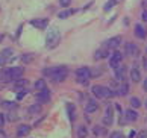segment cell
Segmentation results:
<instances>
[{
	"instance_id": "1",
	"label": "cell",
	"mask_w": 147,
	"mask_h": 138,
	"mask_svg": "<svg viewBox=\"0 0 147 138\" xmlns=\"http://www.w3.org/2000/svg\"><path fill=\"white\" fill-rule=\"evenodd\" d=\"M24 73L23 67H12V68H5L0 71V80L2 82H9V80H17L20 79Z\"/></svg>"
},
{
	"instance_id": "2",
	"label": "cell",
	"mask_w": 147,
	"mask_h": 138,
	"mask_svg": "<svg viewBox=\"0 0 147 138\" xmlns=\"http://www.w3.org/2000/svg\"><path fill=\"white\" fill-rule=\"evenodd\" d=\"M44 74L49 76V78H52L53 80H64L65 78H67L68 74V70L67 67H62V65H56V67H50V68H46L44 70Z\"/></svg>"
},
{
	"instance_id": "3",
	"label": "cell",
	"mask_w": 147,
	"mask_h": 138,
	"mask_svg": "<svg viewBox=\"0 0 147 138\" xmlns=\"http://www.w3.org/2000/svg\"><path fill=\"white\" fill-rule=\"evenodd\" d=\"M59 40H61V34H59L58 27H52L50 32L47 34V38H46V41H47V43H46V46H47V47H50V49H53V47H56V46H58Z\"/></svg>"
},
{
	"instance_id": "4",
	"label": "cell",
	"mask_w": 147,
	"mask_h": 138,
	"mask_svg": "<svg viewBox=\"0 0 147 138\" xmlns=\"http://www.w3.org/2000/svg\"><path fill=\"white\" fill-rule=\"evenodd\" d=\"M92 94L99 99H105V97H111L114 96V93L106 87H102V85H94L92 87Z\"/></svg>"
},
{
	"instance_id": "5",
	"label": "cell",
	"mask_w": 147,
	"mask_h": 138,
	"mask_svg": "<svg viewBox=\"0 0 147 138\" xmlns=\"http://www.w3.org/2000/svg\"><path fill=\"white\" fill-rule=\"evenodd\" d=\"M121 61H123V55L120 53V52L115 50L114 53H111V56H109V65H111L114 70L121 65Z\"/></svg>"
},
{
	"instance_id": "6",
	"label": "cell",
	"mask_w": 147,
	"mask_h": 138,
	"mask_svg": "<svg viewBox=\"0 0 147 138\" xmlns=\"http://www.w3.org/2000/svg\"><path fill=\"white\" fill-rule=\"evenodd\" d=\"M76 76L79 78L80 82H86L88 78H91V70L88 67H80V68L76 70Z\"/></svg>"
},
{
	"instance_id": "7",
	"label": "cell",
	"mask_w": 147,
	"mask_h": 138,
	"mask_svg": "<svg viewBox=\"0 0 147 138\" xmlns=\"http://www.w3.org/2000/svg\"><path fill=\"white\" fill-rule=\"evenodd\" d=\"M14 59V50L12 49H5L2 52V56H0V65H5L8 64L9 61Z\"/></svg>"
},
{
	"instance_id": "8",
	"label": "cell",
	"mask_w": 147,
	"mask_h": 138,
	"mask_svg": "<svg viewBox=\"0 0 147 138\" xmlns=\"http://www.w3.org/2000/svg\"><path fill=\"white\" fill-rule=\"evenodd\" d=\"M124 50H126V53L129 55V56H138L140 55V47L137 46V44H134V43H126Z\"/></svg>"
},
{
	"instance_id": "9",
	"label": "cell",
	"mask_w": 147,
	"mask_h": 138,
	"mask_svg": "<svg viewBox=\"0 0 147 138\" xmlns=\"http://www.w3.org/2000/svg\"><path fill=\"white\" fill-rule=\"evenodd\" d=\"M36 100L38 102H42V103H47L50 100V90H42V91H38L36 93Z\"/></svg>"
},
{
	"instance_id": "10",
	"label": "cell",
	"mask_w": 147,
	"mask_h": 138,
	"mask_svg": "<svg viewBox=\"0 0 147 138\" xmlns=\"http://www.w3.org/2000/svg\"><path fill=\"white\" fill-rule=\"evenodd\" d=\"M99 111V103H97L96 100H88L86 102V106H85V112L86 114H92Z\"/></svg>"
},
{
	"instance_id": "11",
	"label": "cell",
	"mask_w": 147,
	"mask_h": 138,
	"mask_svg": "<svg viewBox=\"0 0 147 138\" xmlns=\"http://www.w3.org/2000/svg\"><path fill=\"white\" fill-rule=\"evenodd\" d=\"M120 44H121V37H114V38L106 41V46L109 49H115V47L120 46Z\"/></svg>"
},
{
	"instance_id": "12",
	"label": "cell",
	"mask_w": 147,
	"mask_h": 138,
	"mask_svg": "<svg viewBox=\"0 0 147 138\" xmlns=\"http://www.w3.org/2000/svg\"><path fill=\"white\" fill-rule=\"evenodd\" d=\"M130 79H132V82H140L141 80V73H140V70L137 67H134L132 70H130Z\"/></svg>"
},
{
	"instance_id": "13",
	"label": "cell",
	"mask_w": 147,
	"mask_h": 138,
	"mask_svg": "<svg viewBox=\"0 0 147 138\" xmlns=\"http://www.w3.org/2000/svg\"><path fill=\"white\" fill-rule=\"evenodd\" d=\"M32 24H34L35 27H38V29H46L47 24H49V20L42 18V20H32Z\"/></svg>"
},
{
	"instance_id": "14",
	"label": "cell",
	"mask_w": 147,
	"mask_h": 138,
	"mask_svg": "<svg viewBox=\"0 0 147 138\" xmlns=\"http://www.w3.org/2000/svg\"><path fill=\"white\" fill-rule=\"evenodd\" d=\"M30 132V126H28V124H21V126H18V131H17V135L18 137H26Z\"/></svg>"
},
{
	"instance_id": "15",
	"label": "cell",
	"mask_w": 147,
	"mask_h": 138,
	"mask_svg": "<svg viewBox=\"0 0 147 138\" xmlns=\"http://www.w3.org/2000/svg\"><path fill=\"white\" fill-rule=\"evenodd\" d=\"M135 35L143 40V38H146V35H147V30L141 24H137V26H135Z\"/></svg>"
},
{
	"instance_id": "16",
	"label": "cell",
	"mask_w": 147,
	"mask_h": 138,
	"mask_svg": "<svg viewBox=\"0 0 147 138\" xmlns=\"http://www.w3.org/2000/svg\"><path fill=\"white\" fill-rule=\"evenodd\" d=\"M124 117H126L129 121H135V120L138 118V112L134 111V109H127V111L124 112Z\"/></svg>"
},
{
	"instance_id": "17",
	"label": "cell",
	"mask_w": 147,
	"mask_h": 138,
	"mask_svg": "<svg viewBox=\"0 0 147 138\" xmlns=\"http://www.w3.org/2000/svg\"><path fill=\"white\" fill-rule=\"evenodd\" d=\"M115 78L118 80H123V78H124V65H120V67L115 68Z\"/></svg>"
},
{
	"instance_id": "18",
	"label": "cell",
	"mask_w": 147,
	"mask_h": 138,
	"mask_svg": "<svg viewBox=\"0 0 147 138\" xmlns=\"http://www.w3.org/2000/svg\"><path fill=\"white\" fill-rule=\"evenodd\" d=\"M88 135V129H86V126H79L78 128V137L79 138H86Z\"/></svg>"
},
{
	"instance_id": "19",
	"label": "cell",
	"mask_w": 147,
	"mask_h": 138,
	"mask_svg": "<svg viewBox=\"0 0 147 138\" xmlns=\"http://www.w3.org/2000/svg\"><path fill=\"white\" fill-rule=\"evenodd\" d=\"M35 88H36V90L38 91H42V90H46V80L44 79H40V80H36L35 82Z\"/></svg>"
},
{
	"instance_id": "20",
	"label": "cell",
	"mask_w": 147,
	"mask_h": 138,
	"mask_svg": "<svg viewBox=\"0 0 147 138\" xmlns=\"http://www.w3.org/2000/svg\"><path fill=\"white\" fill-rule=\"evenodd\" d=\"M41 112V106L40 105H32V106L29 108V114H32V115H35V114H40Z\"/></svg>"
},
{
	"instance_id": "21",
	"label": "cell",
	"mask_w": 147,
	"mask_h": 138,
	"mask_svg": "<svg viewBox=\"0 0 147 138\" xmlns=\"http://www.w3.org/2000/svg\"><path fill=\"white\" fill-rule=\"evenodd\" d=\"M127 93H129V85H127V84H123L121 87L118 88V94H120V96H126Z\"/></svg>"
},
{
	"instance_id": "22",
	"label": "cell",
	"mask_w": 147,
	"mask_h": 138,
	"mask_svg": "<svg viewBox=\"0 0 147 138\" xmlns=\"http://www.w3.org/2000/svg\"><path fill=\"white\" fill-rule=\"evenodd\" d=\"M67 111H68V117H70V120H74V105H67Z\"/></svg>"
},
{
	"instance_id": "23",
	"label": "cell",
	"mask_w": 147,
	"mask_h": 138,
	"mask_svg": "<svg viewBox=\"0 0 147 138\" xmlns=\"http://www.w3.org/2000/svg\"><path fill=\"white\" fill-rule=\"evenodd\" d=\"M71 14H74V11L70 9V11H64V12H59V14H58V17H59V18H67V17H70Z\"/></svg>"
},
{
	"instance_id": "24",
	"label": "cell",
	"mask_w": 147,
	"mask_h": 138,
	"mask_svg": "<svg viewBox=\"0 0 147 138\" xmlns=\"http://www.w3.org/2000/svg\"><path fill=\"white\" fill-rule=\"evenodd\" d=\"M130 105H132L134 108H140L141 106V102H140L138 97H132V99H130Z\"/></svg>"
},
{
	"instance_id": "25",
	"label": "cell",
	"mask_w": 147,
	"mask_h": 138,
	"mask_svg": "<svg viewBox=\"0 0 147 138\" xmlns=\"http://www.w3.org/2000/svg\"><path fill=\"white\" fill-rule=\"evenodd\" d=\"M102 121H103V124H105V126H111V124H112V117H109V115H105Z\"/></svg>"
},
{
	"instance_id": "26",
	"label": "cell",
	"mask_w": 147,
	"mask_h": 138,
	"mask_svg": "<svg viewBox=\"0 0 147 138\" xmlns=\"http://www.w3.org/2000/svg\"><path fill=\"white\" fill-rule=\"evenodd\" d=\"M105 56H108V52H105V50H97L96 52V59H100V58H105Z\"/></svg>"
},
{
	"instance_id": "27",
	"label": "cell",
	"mask_w": 147,
	"mask_h": 138,
	"mask_svg": "<svg viewBox=\"0 0 147 138\" xmlns=\"http://www.w3.org/2000/svg\"><path fill=\"white\" fill-rule=\"evenodd\" d=\"M32 59H34V55H24V56H21V61H23L24 64H28V62H30Z\"/></svg>"
},
{
	"instance_id": "28",
	"label": "cell",
	"mask_w": 147,
	"mask_h": 138,
	"mask_svg": "<svg viewBox=\"0 0 147 138\" xmlns=\"http://www.w3.org/2000/svg\"><path fill=\"white\" fill-rule=\"evenodd\" d=\"M115 5H117V0H109V2L106 3V6H105V9L108 11V9H109V8H114V6H115Z\"/></svg>"
},
{
	"instance_id": "29",
	"label": "cell",
	"mask_w": 147,
	"mask_h": 138,
	"mask_svg": "<svg viewBox=\"0 0 147 138\" xmlns=\"http://www.w3.org/2000/svg\"><path fill=\"white\" fill-rule=\"evenodd\" d=\"M2 106L3 108H15V103L14 102H2Z\"/></svg>"
},
{
	"instance_id": "30",
	"label": "cell",
	"mask_w": 147,
	"mask_h": 138,
	"mask_svg": "<svg viewBox=\"0 0 147 138\" xmlns=\"http://www.w3.org/2000/svg\"><path fill=\"white\" fill-rule=\"evenodd\" d=\"M109 138H123V134H121V132H118V131H115V132H112V134H111Z\"/></svg>"
},
{
	"instance_id": "31",
	"label": "cell",
	"mask_w": 147,
	"mask_h": 138,
	"mask_svg": "<svg viewBox=\"0 0 147 138\" xmlns=\"http://www.w3.org/2000/svg\"><path fill=\"white\" fill-rule=\"evenodd\" d=\"M59 3H61V6H62V8H67V6H70L71 0H59Z\"/></svg>"
},
{
	"instance_id": "32",
	"label": "cell",
	"mask_w": 147,
	"mask_h": 138,
	"mask_svg": "<svg viewBox=\"0 0 147 138\" xmlns=\"http://www.w3.org/2000/svg\"><path fill=\"white\" fill-rule=\"evenodd\" d=\"M94 134L96 135H103L105 134V129L103 128H94Z\"/></svg>"
},
{
	"instance_id": "33",
	"label": "cell",
	"mask_w": 147,
	"mask_h": 138,
	"mask_svg": "<svg viewBox=\"0 0 147 138\" xmlns=\"http://www.w3.org/2000/svg\"><path fill=\"white\" fill-rule=\"evenodd\" d=\"M137 138H147V131H146V129H143V131H141L140 134L137 135Z\"/></svg>"
},
{
	"instance_id": "34",
	"label": "cell",
	"mask_w": 147,
	"mask_h": 138,
	"mask_svg": "<svg viewBox=\"0 0 147 138\" xmlns=\"http://www.w3.org/2000/svg\"><path fill=\"white\" fill-rule=\"evenodd\" d=\"M26 93H28V91H26V90H23V91H21V93H18V96H17V97H18V99H23V97H24V94H26Z\"/></svg>"
},
{
	"instance_id": "35",
	"label": "cell",
	"mask_w": 147,
	"mask_h": 138,
	"mask_svg": "<svg viewBox=\"0 0 147 138\" xmlns=\"http://www.w3.org/2000/svg\"><path fill=\"white\" fill-rule=\"evenodd\" d=\"M5 123V117H3V114H0V126H3Z\"/></svg>"
},
{
	"instance_id": "36",
	"label": "cell",
	"mask_w": 147,
	"mask_h": 138,
	"mask_svg": "<svg viewBox=\"0 0 147 138\" xmlns=\"http://www.w3.org/2000/svg\"><path fill=\"white\" fill-rule=\"evenodd\" d=\"M141 18H143L144 21H147V11H144V12H143V17H141Z\"/></svg>"
},
{
	"instance_id": "37",
	"label": "cell",
	"mask_w": 147,
	"mask_h": 138,
	"mask_svg": "<svg viewBox=\"0 0 147 138\" xmlns=\"http://www.w3.org/2000/svg\"><path fill=\"white\" fill-rule=\"evenodd\" d=\"M9 120H11V121L17 120V115H12V114H11V115H9Z\"/></svg>"
},
{
	"instance_id": "38",
	"label": "cell",
	"mask_w": 147,
	"mask_h": 138,
	"mask_svg": "<svg viewBox=\"0 0 147 138\" xmlns=\"http://www.w3.org/2000/svg\"><path fill=\"white\" fill-rule=\"evenodd\" d=\"M143 88H144V91H147V79L143 82Z\"/></svg>"
},
{
	"instance_id": "39",
	"label": "cell",
	"mask_w": 147,
	"mask_h": 138,
	"mask_svg": "<svg viewBox=\"0 0 147 138\" xmlns=\"http://www.w3.org/2000/svg\"><path fill=\"white\" fill-rule=\"evenodd\" d=\"M146 108H147V102H146Z\"/></svg>"
}]
</instances>
